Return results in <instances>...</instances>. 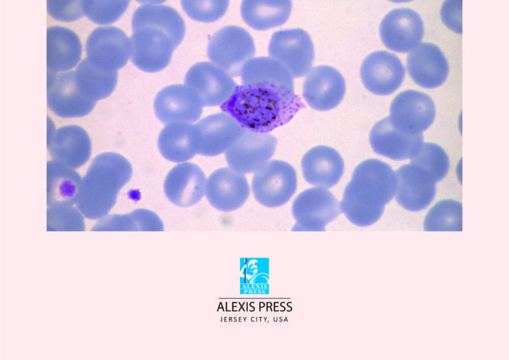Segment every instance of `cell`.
Returning a JSON list of instances; mask_svg holds the SVG:
<instances>
[{"instance_id":"1","label":"cell","mask_w":509,"mask_h":360,"mask_svg":"<svg viewBox=\"0 0 509 360\" xmlns=\"http://www.w3.org/2000/svg\"><path fill=\"white\" fill-rule=\"evenodd\" d=\"M303 107L294 92L272 84L251 83L237 86L220 109L244 129L268 133L288 123Z\"/></svg>"},{"instance_id":"2","label":"cell","mask_w":509,"mask_h":360,"mask_svg":"<svg viewBox=\"0 0 509 360\" xmlns=\"http://www.w3.org/2000/svg\"><path fill=\"white\" fill-rule=\"evenodd\" d=\"M396 188V173L389 165L366 160L355 169L339 202L341 212L357 226L372 225L381 217Z\"/></svg>"},{"instance_id":"3","label":"cell","mask_w":509,"mask_h":360,"mask_svg":"<svg viewBox=\"0 0 509 360\" xmlns=\"http://www.w3.org/2000/svg\"><path fill=\"white\" fill-rule=\"evenodd\" d=\"M131 176V165L124 156L113 152L100 154L82 179L76 207L89 219L104 218Z\"/></svg>"},{"instance_id":"4","label":"cell","mask_w":509,"mask_h":360,"mask_svg":"<svg viewBox=\"0 0 509 360\" xmlns=\"http://www.w3.org/2000/svg\"><path fill=\"white\" fill-rule=\"evenodd\" d=\"M255 52L249 32L235 25L218 30L210 37L207 48L210 60L232 77L241 75L244 64L253 58Z\"/></svg>"},{"instance_id":"5","label":"cell","mask_w":509,"mask_h":360,"mask_svg":"<svg viewBox=\"0 0 509 360\" xmlns=\"http://www.w3.org/2000/svg\"><path fill=\"white\" fill-rule=\"evenodd\" d=\"M292 215L296 220L293 231H323L341 213L340 204L326 188L303 191L293 200Z\"/></svg>"},{"instance_id":"6","label":"cell","mask_w":509,"mask_h":360,"mask_svg":"<svg viewBox=\"0 0 509 360\" xmlns=\"http://www.w3.org/2000/svg\"><path fill=\"white\" fill-rule=\"evenodd\" d=\"M131 39L122 30L113 25L95 28L85 44L86 58L98 68L118 71L131 57Z\"/></svg>"},{"instance_id":"7","label":"cell","mask_w":509,"mask_h":360,"mask_svg":"<svg viewBox=\"0 0 509 360\" xmlns=\"http://www.w3.org/2000/svg\"><path fill=\"white\" fill-rule=\"evenodd\" d=\"M268 53L293 78L307 75L314 61V46L307 32L300 28L277 31L271 37Z\"/></svg>"},{"instance_id":"8","label":"cell","mask_w":509,"mask_h":360,"mask_svg":"<svg viewBox=\"0 0 509 360\" xmlns=\"http://www.w3.org/2000/svg\"><path fill=\"white\" fill-rule=\"evenodd\" d=\"M132 31L130 37L131 62L147 72L164 69L177 47L172 37L164 30L150 26L138 27Z\"/></svg>"},{"instance_id":"9","label":"cell","mask_w":509,"mask_h":360,"mask_svg":"<svg viewBox=\"0 0 509 360\" xmlns=\"http://www.w3.org/2000/svg\"><path fill=\"white\" fill-rule=\"evenodd\" d=\"M297 188L296 173L289 163L272 160L256 172L252 191L256 200L267 207H278L286 204Z\"/></svg>"},{"instance_id":"10","label":"cell","mask_w":509,"mask_h":360,"mask_svg":"<svg viewBox=\"0 0 509 360\" xmlns=\"http://www.w3.org/2000/svg\"><path fill=\"white\" fill-rule=\"evenodd\" d=\"M389 120L396 129L409 135H418L432 124L435 105L427 94L406 90L395 96L390 107Z\"/></svg>"},{"instance_id":"11","label":"cell","mask_w":509,"mask_h":360,"mask_svg":"<svg viewBox=\"0 0 509 360\" xmlns=\"http://www.w3.org/2000/svg\"><path fill=\"white\" fill-rule=\"evenodd\" d=\"M47 103L53 112L64 118L85 116L96 103L78 87L74 70L60 72L47 70Z\"/></svg>"},{"instance_id":"12","label":"cell","mask_w":509,"mask_h":360,"mask_svg":"<svg viewBox=\"0 0 509 360\" xmlns=\"http://www.w3.org/2000/svg\"><path fill=\"white\" fill-rule=\"evenodd\" d=\"M277 139L269 133L244 129L237 141L226 150L230 168L242 173L256 172L268 162L277 146Z\"/></svg>"},{"instance_id":"13","label":"cell","mask_w":509,"mask_h":360,"mask_svg":"<svg viewBox=\"0 0 509 360\" xmlns=\"http://www.w3.org/2000/svg\"><path fill=\"white\" fill-rule=\"evenodd\" d=\"M185 84L194 91L203 106L221 105L237 86L231 75L206 61L197 63L188 70Z\"/></svg>"},{"instance_id":"14","label":"cell","mask_w":509,"mask_h":360,"mask_svg":"<svg viewBox=\"0 0 509 360\" xmlns=\"http://www.w3.org/2000/svg\"><path fill=\"white\" fill-rule=\"evenodd\" d=\"M424 25L420 15L407 8H395L387 13L380 25V36L389 49L411 52L421 44Z\"/></svg>"},{"instance_id":"15","label":"cell","mask_w":509,"mask_h":360,"mask_svg":"<svg viewBox=\"0 0 509 360\" xmlns=\"http://www.w3.org/2000/svg\"><path fill=\"white\" fill-rule=\"evenodd\" d=\"M405 75L404 65L395 54L378 51L364 60L360 70L365 88L376 95L392 94L402 84Z\"/></svg>"},{"instance_id":"16","label":"cell","mask_w":509,"mask_h":360,"mask_svg":"<svg viewBox=\"0 0 509 360\" xmlns=\"http://www.w3.org/2000/svg\"><path fill=\"white\" fill-rule=\"evenodd\" d=\"M395 173L397 203L409 211L425 209L436 193V182L431 174L421 166L411 162L401 166Z\"/></svg>"},{"instance_id":"17","label":"cell","mask_w":509,"mask_h":360,"mask_svg":"<svg viewBox=\"0 0 509 360\" xmlns=\"http://www.w3.org/2000/svg\"><path fill=\"white\" fill-rule=\"evenodd\" d=\"M345 94V82L342 75L328 65L317 66L308 73L303 83V96L307 103L319 111L336 107Z\"/></svg>"},{"instance_id":"18","label":"cell","mask_w":509,"mask_h":360,"mask_svg":"<svg viewBox=\"0 0 509 360\" xmlns=\"http://www.w3.org/2000/svg\"><path fill=\"white\" fill-rule=\"evenodd\" d=\"M202 107L197 95L185 84L166 86L157 94L154 103L157 117L166 124L194 122L200 117Z\"/></svg>"},{"instance_id":"19","label":"cell","mask_w":509,"mask_h":360,"mask_svg":"<svg viewBox=\"0 0 509 360\" xmlns=\"http://www.w3.org/2000/svg\"><path fill=\"white\" fill-rule=\"evenodd\" d=\"M249 186L243 174L232 168L214 171L208 178L205 194L216 210L232 212L242 207L249 198Z\"/></svg>"},{"instance_id":"20","label":"cell","mask_w":509,"mask_h":360,"mask_svg":"<svg viewBox=\"0 0 509 360\" xmlns=\"http://www.w3.org/2000/svg\"><path fill=\"white\" fill-rule=\"evenodd\" d=\"M406 70L418 85L425 89H434L446 82L449 64L437 45L424 42L408 55Z\"/></svg>"},{"instance_id":"21","label":"cell","mask_w":509,"mask_h":360,"mask_svg":"<svg viewBox=\"0 0 509 360\" xmlns=\"http://www.w3.org/2000/svg\"><path fill=\"white\" fill-rule=\"evenodd\" d=\"M206 176L197 165L184 162L173 167L164 184L166 196L173 204L187 207L197 204L203 198Z\"/></svg>"},{"instance_id":"22","label":"cell","mask_w":509,"mask_h":360,"mask_svg":"<svg viewBox=\"0 0 509 360\" xmlns=\"http://www.w3.org/2000/svg\"><path fill=\"white\" fill-rule=\"evenodd\" d=\"M198 153L216 156L226 151L240 136L244 128L225 112L207 116L197 124Z\"/></svg>"},{"instance_id":"23","label":"cell","mask_w":509,"mask_h":360,"mask_svg":"<svg viewBox=\"0 0 509 360\" xmlns=\"http://www.w3.org/2000/svg\"><path fill=\"white\" fill-rule=\"evenodd\" d=\"M369 141L377 154L401 160L411 158L418 151L423 143V136L404 134L392 126L389 117H385L373 127Z\"/></svg>"},{"instance_id":"24","label":"cell","mask_w":509,"mask_h":360,"mask_svg":"<svg viewBox=\"0 0 509 360\" xmlns=\"http://www.w3.org/2000/svg\"><path fill=\"white\" fill-rule=\"evenodd\" d=\"M48 148L53 160L77 169L88 160L91 153V141L81 127L65 126L48 138Z\"/></svg>"},{"instance_id":"25","label":"cell","mask_w":509,"mask_h":360,"mask_svg":"<svg viewBox=\"0 0 509 360\" xmlns=\"http://www.w3.org/2000/svg\"><path fill=\"white\" fill-rule=\"evenodd\" d=\"M82 44L75 32L70 28L53 25L46 30L47 70L67 72L77 66L82 56Z\"/></svg>"},{"instance_id":"26","label":"cell","mask_w":509,"mask_h":360,"mask_svg":"<svg viewBox=\"0 0 509 360\" xmlns=\"http://www.w3.org/2000/svg\"><path fill=\"white\" fill-rule=\"evenodd\" d=\"M304 179L310 184L331 188L341 179L344 162L341 155L333 148L319 146L308 150L301 161Z\"/></svg>"},{"instance_id":"27","label":"cell","mask_w":509,"mask_h":360,"mask_svg":"<svg viewBox=\"0 0 509 360\" xmlns=\"http://www.w3.org/2000/svg\"><path fill=\"white\" fill-rule=\"evenodd\" d=\"M158 148L166 160L180 162L190 160L199 148V134L196 124L171 122L161 130Z\"/></svg>"},{"instance_id":"28","label":"cell","mask_w":509,"mask_h":360,"mask_svg":"<svg viewBox=\"0 0 509 360\" xmlns=\"http://www.w3.org/2000/svg\"><path fill=\"white\" fill-rule=\"evenodd\" d=\"M47 205H76L81 185V178L74 169L51 160L47 162Z\"/></svg>"},{"instance_id":"29","label":"cell","mask_w":509,"mask_h":360,"mask_svg":"<svg viewBox=\"0 0 509 360\" xmlns=\"http://www.w3.org/2000/svg\"><path fill=\"white\" fill-rule=\"evenodd\" d=\"M150 26L167 32L178 46L185 34V23L173 8L164 4H147L138 6L131 19L132 30Z\"/></svg>"},{"instance_id":"30","label":"cell","mask_w":509,"mask_h":360,"mask_svg":"<svg viewBox=\"0 0 509 360\" xmlns=\"http://www.w3.org/2000/svg\"><path fill=\"white\" fill-rule=\"evenodd\" d=\"M291 6V0H242L241 15L251 28L267 30L284 24Z\"/></svg>"},{"instance_id":"31","label":"cell","mask_w":509,"mask_h":360,"mask_svg":"<svg viewBox=\"0 0 509 360\" xmlns=\"http://www.w3.org/2000/svg\"><path fill=\"white\" fill-rule=\"evenodd\" d=\"M74 74L81 91L95 102L105 98L113 92L118 79V71L98 68L86 58L77 65Z\"/></svg>"},{"instance_id":"32","label":"cell","mask_w":509,"mask_h":360,"mask_svg":"<svg viewBox=\"0 0 509 360\" xmlns=\"http://www.w3.org/2000/svg\"><path fill=\"white\" fill-rule=\"evenodd\" d=\"M241 76L242 84H272L294 92L292 76L280 63L270 57L250 59L244 64Z\"/></svg>"},{"instance_id":"33","label":"cell","mask_w":509,"mask_h":360,"mask_svg":"<svg viewBox=\"0 0 509 360\" xmlns=\"http://www.w3.org/2000/svg\"><path fill=\"white\" fill-rule=\"evenodd\" d=\"M94 231H163L164 224L154 212L138 209L124 214L106 216L93 228Z\"/></svg>"},{"instance_id":"34","label":"cell","mask_w":509,"mask_h":360,"mask_svg":"<svg viewBox=\"0 0 509 360\" xmlns=\"http://www.w3.org/2000/svg\"><path fill=\"white\" fill-rule=\"evenodd\" d=\"M425 231H462V204L454 200L437 202L428 212Z\"/></svg>"},{"instance_id":"35","label":"cell","mask_w":509,"mask_h":360,"mask_svg":"<svg viewBox=\"0 0 509 360\" xmlns=\"http://www.w3.org/2000/svg\"><path fill=\"white\" fill-rule=\"evenodd\" d=\"M131 0H82V10L92 22L110 25L127 10Z\"/></svg>"},{"instance_id":"36","label":"cell","mask_w":509,"mask_h":360,"mask_svg":"<svg viewBox=\"0 0 509 360\" xmlns=\"http://www.w3.org/2000/svg\"><path fill=\"white\" fill-rule=\"evenodd\" d=\"M410 162L428 171L435 182L442 180L449 168L447 154L441 146L434 143H423L418 151L410 158Z\"/></svg>"},{"instance_id":"37","label":"cell","mask_w":509,"mask_h":360,"mask_svg":"<svg viewBox=\"0 0 509 360\" xmlns=\"http://www.w3.org/2000/svg\"><path fill=\"white\" fill-rule=\"evenodd\" d=\"M185 13L192 20L213 22L226 13L229 0H180Z\"/></svg>"},{"instance_id":"38","label":"cell","mask_w":509,"mask_h":360,"mask_svg":"<svg viewBox=\"0 0 509 360\" xmlns=\"http://www.w3.org/2000/svg\"><path fill=\"white\" fill-rule=\"evenodd\" d=\"M48 231H84V215L74 205L50 206L47 210Z\"/></svg>"},{"instance_id":"39","label":"cell","mask_w":509,"mask_h":360,"mask_svg":"<svg viewBox=\"0 0 509 360\" xmlns=\"http://www.w3.org/2000/svg\"><path fill=\"white\" fill-rule=\"evenodd\" d=\"M46 10L53 19L60 22H71L84 16L82 0H46Z\"/></svg>"},{"instance_id":"40","label":"cell","mask_w":509,"mask_h":360,"mask_svg":"<svg viewBox=\"0 0 509 360\" xmlns=\"http://www.w3.org/2000/svg\"><path fill=\"white\" fill-rule=\"evenodd\" d=\"M440 15L444 24L453 32L462 33V0H445Z\"/></svg>"},{"instance_id":"41","label":"cell","mask_w":509,"mask_h":360,"mask_svg":"<svg viewBox=\"0 0 509 360\" xmlns=\"http://www.w3.org/2000/svg\"><path fill=\"white\" fill-rule=\"evenodd\" d=\"M135 1L142 4V5L147 4H161L166 0H135Z\"/></svg>"},{"instance_id":"42","label":"cell","mask_w":509,"mask_h":360,"mask_svg":"<svg viewBox=\"0 0 509 360\" xmlns=\"http://www.w3.org/2000/svg\"><path fill=\"white\" fill-rule=\"evenodd\" d=\"M389 1L395 2V3H402V2H408V1H413V0H389Z\"/></svg>"}]
</instances>
